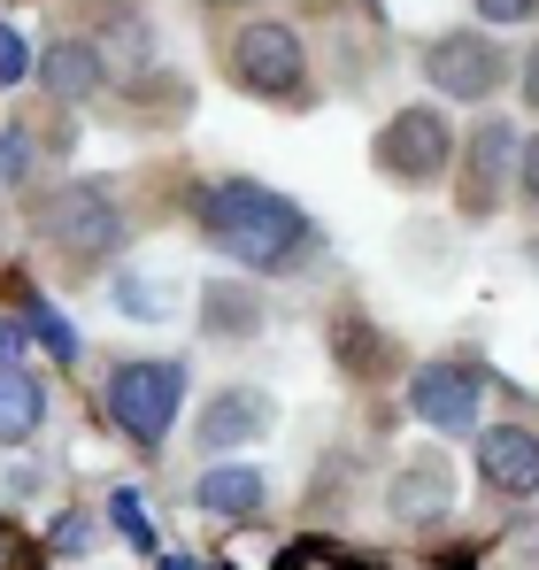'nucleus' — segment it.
Here are the masks:
<instances>
[{"mask_svg": "<svg viewBox=\"0 0 539 570\" xmlns=\"http://www.w3.org/2000/svg\"><path fill=\"white\" fill-rule=\"evenodd\" d=\"M370 170H378L385 186H401V193L440 186V178L454 170V124H448V108H432V100L393 108V116L378 124V139H370Z\"/></svg>", "mask_w": 539, "mask_h": 570, "instance_id": "5", "label": "nucleus"}, {"mask_svg": "<svg viewBox=\"0 0 539 570\" xmlns=\"http://www.w3.org/2000/svg\"><path fill=\"white\" fill-rule=\"evenodd\" d=\"M193 509L216 517V524H255L270 509V478L255 463H208L193 478Z\"/></svg>", "mask_w": 539, "mask_h": 570, "instance_id": "11", "label": "nucleus"}, {"mask_svg": "<svg viewBox=\"0 0 539 570\" xmlns=\"http://www.w3.org/2000/svg\"><path fill=\"white\" fill-rule=\"evenodd\" d=\"M0 178H23V131H0Z\"/></svg>", "mask_w": 539, "mask_h": 570, "instance_id": "24", "label": "nucleus"}, {"mask_svg": "<svg viewBox=\"0 0 539 570\" xmlns=\"http://www.w3.org/2000/svg\"><path fill=\"white\" fill-rule=\"evenodd\" d=\"M478 485L501 501H539V432L532 424H478L470 432Z\"/></svg>", "mask_w": 539, "mask_h": 570, "instance_id": "9", "label": "nucleus"}, {"mask_svg": "<svg viewBox=\"0 0 539 570\" xmlns=\"http://www.w3.org/2000/svg\"><path fill=\"white\" fill-rule=\"evenodd\" d=\"M232 78H239V94L255 100H277V108H308L316 100V70H308V39L285 23V16H247L239 31H232Z\"/></svg>", "mask_w": 539, "mask_h": 570, "instance_id": "4", "label": "nucleus"}, {"mask_svg": "<svg viewBox=\"0 0 539 570\" xmlns=\"http://www.w3.org/2000/svg\"><path fill=\"white\" fill-rule=\"evenodd\" d=\"M108 509H116V532H124L131 548H147V556H155V532H147V509H139V493H131V485H116V493H108Z\"/></svg>", "mask_w": 539, "mask_h": 570, "instance_id": "17", "label": "nucleus"}, {"mask_svg": "<svg viewBox=\"0 0 539 570\" xmlns=\"http://www.w3.org/2000/svg\"><path fill=\"white\" fill-rule=\"evenodd\" d=\"M163 570H200V563H193V556H163Z\"/></svg>", "mask_w": 539, "mask_h": 570, "instance_id": "25", "label": "nucleus"}, {"mask_svg": "<svg viewBox=\"0 0 539 570\" xmlns=\"http://www.w3.org/2000/svg\"><path fill=\"white\" fill-rule=\"evenodd\" d=\"M23 78H31V47L16 23H0V86H23Z\"/></svg>", "mask_w": 539, "mask_h": 570, "instance_id": "18", "label": "nucleus"}, {"mask_svg": "<svg viewBox=\"0 0 539 570\" xmlns=\"http://www.w3.org/2000/svg\"><path fill=\"white\" fill-rule=\"evenodd\" d=\"M416 70H424V86L440 100H493L509 78H517V55L501 47V31H470V23H454V31H432L424 39V55H416Z\"/></svg>", "mask_w": 539, "mask_h": 570, "instance_id": "6", "label": "nucleus"}, {"mask_svg": "<svg viewBox=\"0 0 539 570\" xmlns=\"http://www.w3.org/2000/svg\"><path fill=\"white\" fill-rule=\"evenodd\" d=\"M454 509V478L440 455H424V463H409V471L385 485V517L393 524H409V532H424V524H440Z\"/></svg>", "mask_w": 539, "mask_h": 570, "instance_id": "12", "label": "nucleus"}, {"mask_svg": "<svg viewBox=\"0 0 539 570\" xmlns=\"http://www.w3.org/2000/svg\"><path fill=\"white\" fill-rule=\"evenodd\" d=\"M23 332H31V340H39L55 363H78V332H70V324H62L47 301H31V308H23Z\"/></svg>", "mask_w": 539, "mask_h": 570, "instance_id": "16", "label": "nucleus"}, {"mask_svg": "<svg viewBox=\"0 0 539 570\" xmlns=\"http://www.w3.org/2000/svg\"><path fill=\"white\" fill-rule=\"evenodd\" d=\"M39 424H47V385L0 363V448H23Z\"/></svg>", "mask_w": 539, "mask_h": 570, "instance_id": "15", "label": "nucleus"}, {"mask_svg": "<svg viewBox=\"0 0 539 570\" xmlns=\"http://www.w3.org/2000/svg\"><path fill=\"white\" fill-rule=\"evenodd\" d=\"M517 94H525V108L539 116V39L525 47V55H517Z\"/></svg>", "mask_w": 539, "mask_h": 570, "instance_id": "22", "label": "nucleus"}, {"mask_svg": "<svg viewBox=\"0 0 539 570\" xmlns=\"http://www.w3.org/2000/svg\"><path fill=\"white\" fill-rule=\"evenodd\" d=\"M517 193H525V208L539 216V131L517 147Z\"/></svg>", "mask_w": 539, "mask_h": 570, "instance_id": "20", "label": "nucleus"}, {"mask_svg": "<svg viewBox=\"0 0 539 570\" xmlns=\"http://www.w3.org/2000/svg\"><path fill=\"white\" fill-rule=\"evenodd\" d=\"M100 409H108V424L139 455H163L170 432H178V409H185V363L178 355H124V363H108Z\"/></svg>", "mask_w": 539, "mask_h": 570, "instance_id": "2", "label": "nucleus"}, {"mask_svg": "<svg viewBox=\"0 0 539 570\" xmlns=\"http://www.w3.org/2000/svg\"><path fill=\"white\" fill-rule=\"evenodd\" d=\"M193 224L200 239L239 263L247 278H301L316 255H324V232L316 216L293 200V193L263 186V178H208L193 193Z\"/></svg>", "mask_w": 539, "mask_h": 570, "instance_id": "1", "label": "nucleus"}, {"mask_svg": "<svg viewBox=\"0 0 539 570\" xmlns=\"http://www.w3.org/2000/svg\"><path fill=\"white\" fill-rule=\"evenodd\" d=\"M517 147H525V131L509 116H478L470 139H454V208H462V224L501 216V200L517 186Z\"/></svg>", "mask_w": 539, "mask_h": 570, "instance_id": "7", "label": "nucleus"}, {"mask_svg": "<svg viewBox=\"0 0 539 570\" xmlns=\"http://www.w3.org/2000/svg\"><path fill=\"white\" fill-rule=\"evenodd\" d=\"M270 424H277V409L263 385H216V401L200 409V448H208V463H224L232 448H255Z\"/></svg>", "mask_w": 539, "mask_h": 570, "instance_id": "10", "label": "nucleus"}, {"mask_svg": "<svg viewBox=\"0 0 539 570\" xmlns=\"http://www.w3.org/2000/svg\"><path fill=\"white\" fill-rule=\"evenodd\" d=\"M31 224H39V239H47L62 263H78V271H100V263H116V255L131 247V208L116 200V186H100V178H78V186L47 193V200L31 208Z\"/></svg>", "mask_w": 539, "mask_h": 570, "instance_id": "3", "label": "nucleus"}, {"mask_svg": "<svg viewBox=\"0 0 539 570\" xmlns=\"http://www.w3.org/2000/svg\"><path fill=\"white\" fill-rule=\"evenodd\" d=\"M0 570H31V540H23L8 517H0Z\"/></svg>", "mask_w": 539, "mask_h": 570, "instance_id": "21", "label": "nucleus"}, {"mask_svg": "<svg viewBox=\"0 0 539 570\" xmlns=\"http://www.w3.org/2000/svg\"><path fill=\"white\" fill-rule=\"evenodd\" d=\"M401 393H409V416L432 424V432H448V440H470V432L486 424V379H478L470 363H454V355L416 363Z\"/></svg>", "mask_w": 539, "mask_h": 570, "instance_id": "8", "label": "nucleus"}, {"mask_svg": "<svg viewBox=\"0 0 539 570\" xmlns=\"http://www.w3.org/2000/svg\"><path fill=\"white\" fill-rule=\"evenodd\" d=\"M486 16V31H509V23H539V0H470Z\"/></svg>", "mask_w": 539, "mask_h": 570, "instance_id": "19", "label": "nucleus"}, {"mask_svg": "<svg viewBox=\"0 0 539 570\" xmlns=\"http://www.w3.org/2000/svg\"><path fill=\"white\" fill-rule=\"evenodd\" d=\"M39 86L55 100H92L108 86V55L92 39H55V47H39Z\"/></svg>", "mask_w": 539, "mask_h": 570, "instance_id": "13", "label": "nucleus"}, {"mask_svg": "<svg viewBox=\"0 0 539 570\" xmlns=\"http://www.w3.org/2000/svg\"><path fill=\"white\" fill-rule=\"evenodd\" d=\"M23 340H31L23 316H0V363H8V371H23Z\"/></svg>", "mask_w": 539, "mask_h": 570, "instance_id": "23", "label": "nucleus"}, {"mask_svg": "<svg viewBox=\"0 0 539 570\" xmlns=\"http://www.w3.org/2000/svg\"><path fill=\"white\" fill-rule=\"evenodd\" d=\"M200 332L208 340H255L263 332V293L239 285V278H216L200 293Z\"/></svg>", "mask_w": 539, "mask_h": 570, "instance_id": "14", "label": "nucleus"}]
</instances>
